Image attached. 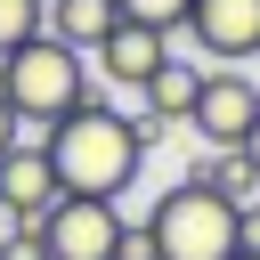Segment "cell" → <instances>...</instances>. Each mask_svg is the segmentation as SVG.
<instances>
[{
    "instance_id": "1",
    "label": "cell",
    "mask_w": 260,
    "mask_h": 260,
    "mask_svg": "<svg viewBox=\"0 0 260 260\" xmlns=\"http://www.w3.org/2000/svg\"><path fill=\"white\" fill-rule=\"evenodd\" d=\"M49 146V171H57V195H89V203H114L130 179H138V162H146V138H138V114H122V106H106L98 89L41 138Z\"/></svg>"
},
{
    "instance_id": "2",
    "label": "cell",
    "mask_w": 260,
    "mask_h": 260,
    "mask_svg": "<svg viewBox=\"0 0 260 260\" xmlns=\"http://www.w3.org/2000/svg\"><path fill=\"white\" fill-rule=\"evenodd\" d=\"M0 98H8V114H16V130H24V138H49V130L89 98V65H81V49H65V41L32 32L24 49H8V57H0Z\"/></svg>"
},
{
    "instance_id": "3",
    "label": "cell",
    "mask_w": 260,
    "mask_h": 260,
    "mask_svg": "<svg viewBox=\"0 0 260 260\" xmlns=\"http://www.w3.org/2000/svg\"><path fill=\"white\" fill-rule=\"evenodd\" d=\"M138 244H146V260H236V252H244L236 211H228L219 195H203L195 179H187V187H171V195L146 211Z\"/></svg>"
},
{
    "instance_id": "4",
    "label": "cell",
    "mask_w": 260,
    "mask_h": 260,
    "mask_svg": "<svg viewBox=\"0 0 260 260\" xmlns=\"http://www.w3.org/2000/svg\"><path fill=\"white\" fill-rule=\"evenodd\" d=\"M252 122H260V81H244L236 65H211V73H203V98H195V114H187V130H203L211 154H236Z\"/></svg>"
},
{
    "instance_id": "5",
    "label": "cell",
    "mask_w": 260,
    "mask_h": 260,
    "mask_svg": "<svg viewBox=\"0 0 260 260\" xmlns=\"http://www.w3.org/2000/svg\"><path fill=\"white\" fill-rule=\"evenodd\" d=\"M49 260H122V211L114 203H89V195H57L49 203Z\"/></svg>"
},
{
    "instance_id": "6",
    "label": "cell",
    "mask_w": 260,
    "mask_h": 260,
    "mask_svg": "<svg viewBox=\"0 0 260 260\" xmlns=\"http://www.w3.org/2000/svg\"><path fill=\"white\" fill-rule=\"evenodd\" d=\"M187 41H195L211 65L260 57V0H195V8H187Z\"/></svg>"
},
{
    "instance_id": "7",
    "label": "cell",
    "mask_w": 260,
    "mask_h": 260,
    "mask_svg": "<svg viewBox=\"0 0 260 260\" xmlns=\"http://www.w3.org/2000/svg\"><path fill=\"white\" fill-rule=\"evenodd\" d=\"M57 203V171H49V146L41 138H16L0 154V211L8 219H49Z\"/></svg>"
},
{
    "instance_id": "8",
    "label": "cell",
    "mask_w": 260,
    "mask_h": 260,
    "mask_svg": "<svg viewBox=\"0 0 260 260\" xmlns=\"http://www.w3.org/2000/svg\"><path fill=\"white\" fill-rule=\"evenodd\" d=\"M89 57H98V73H106V81H122V89H146V81L171 65V41H162V32H146V24H114V32H106Z\"/></svg>"
},
{
    "instance_id": "9",
    "label": "cell",
    "mask_w": 260,
    "mask_h": 260,
    "mask_svg": "<svg viewBox=\"0 0 260 260\" xmlns=\"http://www.w3.org/2000/svg\"><path fill=\"white\" fill-rule=\"evenodd\" d=\"M138 98H146V114H138V138L154 146V138L171 130V122H187V114H195V98H203V65L171 57V65H162V73H154V81H146Z\"/></svg>"
},
{
    "instance_id": "10",
    "label": "cell",
    "mask_w": 260,
    "mask_h": 260,
    "mask_svg": "<svg viewBox=\"0 0 260 260\" xmlns=\"http://www.w3.org/2000/svg\"><path fill=\"white\" fill-rule=\"evenodd\" d=\"M114 24H122V16H114V0H49V16H41V32H49V41H65V49H81V57H89Z\"/></svg>"
},
{
    "instance_id": "11",
    "label": "cell",
    "mask_w": 260,
    "mask_h": 260,
    "mask_svg": "<svg viewBox=\"0 0 260 260\" xmlns=\"http://www.w3.org/2000/svg\"><path fill=\"white\" fill-rule=\"evenodd\" d=\"M195 187L219 195L228 211H252V203H260V171H252L244 154H211V162H195Z\"/></svg>"
},
{
    "instance_id": "12",
    "label": "cell",
    "mask_w": 260,
    "mask_h": 260,
    "mask_svg": "<svg viewBox=\"0 0 260 260\" xmlns=\"http://www.w3.org/2000/svg\"><path fill=\"white\" fill-rule=\"evenodd\" d=\"M187 8H195V0H114L122 24H146V32H162V41L187 32Z\"/></svg>"
},
{
    "instance_id": "13",
    "label": "cell",
    "mask_w": 260,
    "mask_h": 260,
    "mask_svg": "<svg viewBox=\"0 0 260 260\" xmlns=\"http://www.w3.org/2000/svg\"><path fill=\"white\" fill-rule=\"evenodd\" d=\"M41 16H49V0H0V57L24 49V41L41 32Z\"/></svg>"
},
{
    "instance_id": "14",
    "label": "cell",
    "mask_w": 260,
    "mask_h": 260,
    "mask_svg": "<svg viewBox=\"0 0 260 260\" xmlns=\"http://www.w3.org/2000/svg\"><path fill=\"white\" fill-rule=\"evenodd\" d=\"M0 260H49V228H41V219H8Z\"/></svg>"
},
{
    "instance_id": "15",
    "label": "cell",
    "mask_w": 260,
    "mask_h": 260,
    "mask_svg": "<svg viewBox=\"0 0 260 260\" xmlns=\"http://www.w3.org/2000/svg\"><path fill=\"white\" fill-rule=\"evenodd\" d=\"M16 138H24V130H16V114H8V98H0V154H8Z\"/></svg>"
},
{
    "instance_id": "16",
    "label": "cell",
    "mask_w": 260,
    "mask_h": 260,
    "mask_svg": "<svg viewBox=\"0 0 260 260\" xmlns=\"http://www.w3.org/2000/svg\"><path fill=\"white\" fill-rule=\"evenodd\" d=\"M236 154H244V162H252V171H260V122H252V130H244V146H236Z\"/></svg>"
},
{
    "instance_id": "17",
    "label": "cell",
    "mask_w": 260,
    "mask_h": 260,
    "mask_svg": "<svg viewBox=\"0 0 260 260\" xmlns=\"http://www.w3.org/2000/svg\"><path fill=\"white\" fill-rule=\"evenodd\" d=\"M0 236H8V211H0Z\"/></svg>"
},
{
    "instance_id": "18",
    "label": "cell",
    "mask_w": 260,
    "mask_h": 260,
    "mask_svg": "<svg viewBox=\"0 0 260 260\" xmlns=\"http://www.w3.org/2000/svg\"><path fill=\"white\" fill-rule=\"evenodd\" d=\"M236 260H260V252H236Z\"/></svg>"
}]
</instances>
